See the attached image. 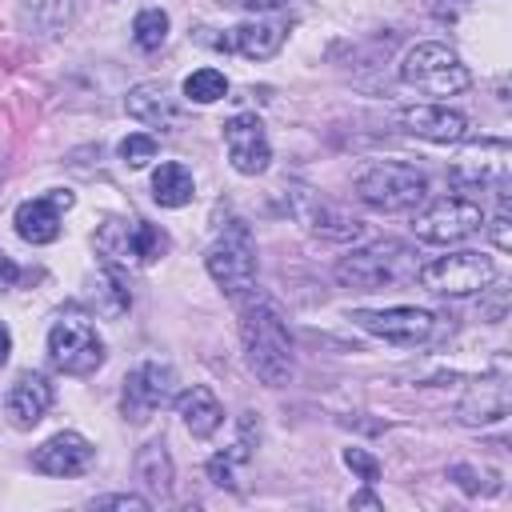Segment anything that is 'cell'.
<instances>
[{
	"label": "cell",
	"instance_id": "cell-22",
	"mask_svg": "<svg viewBox=\"0 0 512 512\" xmlns=\"http://www.w3.org/2000/svg\"><path fill=\"white\" fill-rule=\"evenodd\" d=\"M136 476H140L156 496H168V488H172V460H168V448H164L160 440H152V444H144V448L136 452Z\"/></svg>",
	"mask_w": 512,
	"mask_h": 512
},
{
	"label": "cell",
	"instance_id": "cell-19",
	"mask_svg": "<svg viewBox=\"0 0 512 512\" xmlns=\"http://www.w3.org/2000/svg\"><path fill=\"white\" fill-rule=\"evenodd\" d=\"M124 108H128L132 120H140V124H148V128H168V124H176V100L168 96V88H164L160 80L136 84V88L128 92V100H124Z\"/></svg>",
	"mask_w": 512,
	"mask_h": 512
},
{
	"label": "cell",
	"instance_id": "cell-17",
	"mask_svg": "<svg viewBox=\"0 0 512 512\" xmlns=\"http://www.w3.org/2000/svg\"><path fill=\"white\" fill-rule=\"evenodd\" d=\"M8 416L16 428H32L44 420V412L52 408V384L40 372H20L16 384L8 388Z\"/></svg>",
	"mask_w": 512,
	"mask_h": 512
},
{
	"label": "cell",
	"instance_id": "cell-20",
	"mask_svg": "<svg viewBox=\"0 0 512 512\" xmlns=\"http://www.w3.org/2000/svg\"><path fill=\"white\" fill-rule=\"evenodd\" d=\"M284 44V28L272 24V20H244L236 32H232V48L248 60H268L276 56Z\"/></svg>",
	"mask_w": 512,
	"mask_h": 512
},
{
	"label": "cell",
	"instance_id": "cell-15",
	"mask_svg": "<svg viewBox=\"0 0 512 512\" xmlns=\"http://www.w3.org/2000/svg\"><path fill=\"white\" fill-rule=\"evenodd\" d=\"M92 456H96V448L80 432H56L52 440H44L32 452V468L44 476H80V472H88Z\"/></svg>",
	"mask_w": 512,
	"mask_h": 512
},
{
	"label": "cell",
	"instance_id": "cell-21",
	"mask_svg": "<svg viewBox=\"0 0 512 512\" xmlns=\"http://www.w3.org/2000/svg\"><path fill=\"white\" fill-rule=\"evenodd\" d=\"M196 184H192V172L180 164V160H168L152 172V196L160 208H184L192 200Z\"/></svg>",
	"mask_w": 512,
	"mask_h": 512
},
{
	"label": "cell",
	"instance_id": "cell-10",
	"mask_svg": "<svg viewBox=\"0 0 512 512\" xmlns=\"http://www.w3.org/2000/svg\"><path fill=\"white\" fill-rule=\"evenodd\" d=\"M352 324H360L364 332H372V336H380V340H388V344L416 348V344H424V340L432 336L436 316H432L428 308L396 304V308H380V312L360 308V312H352Z\"/></svg>",
	"mask_w": 512,
	"mask_h": 512
},
{
	"label": "cell",
	"instance_id": "cell-24",
	"mask_svg": "<svg viewBox=\"0 0 512 512\" xmlns=\"http://www.w3.org/2000/svg\"><path fill=\"white\" fill-rule=\"evenodd\" d=\"M132 40H136L144 52H156V48L168 40V12L144 8V12L132 20Z\"/></svg>",
	"mask_w": 512,
	"mask_h": 512
},
{
	"label": "cell",
	"instance_id": "cell-3",
	"mask_svg": "<svg viewBox=\"0 0 512 512\" xmlns=\"http://www.w3.org/2000/svg\"><path fill=\"white\" fill-rule=\"evenodd\" d=\"M356 192L364 204H372L380 212H408L428 196V176L416 164L384 160V164H372L356 180Z\"/></svg>",
	"mask_w": 512,
	"mask_h": 512
},
{
	"label": "cell",
	"instance_id": "cell-11",
	"mask_svg": "<svg viewBox=\"0 0 512 512\" xmlns=\"http://www.w3.org/2000/svg\"><path fill=\"white\" fill-rule=\"evenodd\" d=\"M172 396H176V372H172L168 364L148 360V364H140V368L128 372L120 408H124V416H128L132 424H144V420H148L156 408H164Z\"/></svg>",
	"mask_w": 512,
	"mask_h": 512
},
{
	"label": "cell",
	"instance_id": "cell-33",
	"mask_svg": "<svg viewBox=\"0 0 512 512\" xmlns=\"http://www.w3.org/2000/svg\"><path fill=\"white\" fill-rule=\"evenodd\" d=\"M8 352H12V336H8V328L0 324V364H8Z\"/></svg>",
	"mask_w": 512,
	"mask_h": 512
},
{
	"label": "cell",
	"instance_id": "cell-32",
	"mask_svg": "<svg viewBox=\"0 0 512 512\" xmlns=\"http://www.w3.org/2000/svg\"><path fill=\"white\" fill-rule=\"evenodd\" d=\"M352 508H380V500H376L372 492H356V496H352Z\"/></svg>",
	"mask_w": 512,
	"mask_h": 512
},
{
	"label": "cell",
	"instance_id": "cell-9",
	"mask_svg": "<svg viewBox=\"0 0 512 512\" xmlns=\"http://www.w3.org/2000/svg\"><path fill=\"white\" fill-rule=\"evenodd\" d=\"M480 228H484V212H480V204H472L464 196H440L412 216V232L424 244H456Z\"/></svg>",
	"mask_w": 512,
	"mask_h": 512
},
{
	"label": "cell",
	"instance_id": "cell-14",
	"mask_svg": "<svg viewBox=\"0 0 512 512\" xmlns=\"http://www.w3.org/2000/svg\"><path fill=\"white\" fill-rule=\"evenodd\" d=\"M452 184L460 188H488L508 176V144L504 140H480L452 164Z\"/></svg>",
	"mask_w": 512,
	"mask_h": 512
},
{
	"label": "cell",
	"instance_id": "cell-13",
	"mask_svg": "<svg viewBox=\"0 0 512 512\" xmlns=\"http://www.w3.org/2000/svg\"><path fill=\"white\" fill-rule=\"evenodd\" d=\"M72 204H76V196L64 192V188H56L52 196L24 200L16 208V216H12V224H16L20 240H28V244H52L60 236V212L72 208Z\"/></svg>",
	"mask_w": 512,
	"mask_h": 512
},
{
	"label": "cell",
	"instance_id": "cell-1",
	"mask_svg": "<svg viewBox=\"0 0 512 512\" xmlns=\"http://www.w3.org/2000/svg\"><path fill=\"white\" fill-rule=\"evenodd\" d=\"M240 340H244L248 368L268 388H280V384L292 380V340H288L284 316L276 312L272 300L256 296L252 304H244V312H240Z\"/></svg>",
	"mask_w": 512,
	"mask_h": 512
},
{
	"label": "cell",
	"instance_id": "cell-29",
	"mask_svg": "<svg viewBox=\"0 0 512 512\" xmlns=\"http://www.w3.org/2000/svg\"><path fill=\"white\" fill-rule=\"evenodd\" d=\"M492 240H496V248H500V252H508V248H512V240H508V212H500V216L492 220Z\"/></svg>",
	"mask_w": 512,
	"mask_h": 512
},
{
	"label": "cell",
	"instance_id": "cell-12",
	"mask_svg": "<svg viewBox=\"0 0 512 512\" xmlns=\"http://www.w3.org/2000/svg\"><path fill=\"white\" fill-rule=\"evenodd\" d=\"M224 148H228V160L240 176H260L272 160L264 124L256 112H236L232 120H224Z\"/></svg>",
	"mask_w": 512,
	"mask_h": 512
},
{
	"label": "cell",
	"instance_id": "cell-5",
	"mask_svg": "<svg viewBox=\"0 0 512 512\" xmlns=\"http://www.w3.org/2000/svg\"><path fill=\"white\" fill-rule=\"evenodd\" d=\"M400 80L416 92H428V96H456L468 88V68L456 60L452 48L428 40V44H416L404 52V64H400Z\"/></svg>",
	"mask_w": 512,
	"mask_h": 512
},
{
	"label": "cell",
	"instance_id": "cell-27",
	"mask_svg": "<svg viewBox=\"0 0 512 512\" xmlns=\"http://www.w3.org/2000/svg\"><path fill=\"white\" fill-rule=\"evenodd\" d=\"M344 464H348L364 484H376V480H380V464H376L364 448H344Z\"/></svg>",
	"mask_w": 512,
	"mask_h": 512
},
{
	"label": "cell",
	"instance_id": "cell-8",
	"mask_svg": "<svg viewBox=\"0 0 512 512\" xmlns=\"http://www.w3.org/2000/svg\"><path fill=\"white\" fill-rule=\"evenodd\" d=\"M96 248L108 264L116 268H128V264H152L168 252V236L148 224V220H104L100 232H96Z\"/></svg>",
	"mask_w": 512,
	"mask_h": 512
},
{
	"label": "cell",
	"instance_id": "cell-4",
	"mask_svg": "<svg viewBox=\"0 0 512 512\" xmlns=\"http://www.w3.org/2000/svg\"><path fill=\"white\" fill-rule=\"evenodd\" d=\"M48 360L68 376H88L104 364V340L84 312H64L48 328Z\"/></svg>",
	"mask_w": 512,
	"mask_h": 512
},
{
	"label": "cell",
	"instance_id": "cell-31",
	"mask_svg": "<svg viewBox=\"0 0 512 512\" xmlns=\"http://www.w3.org/2000/svg\"><path fill=\"white\" fill-rule=\"evenodd\" d=\"M288 0H244V8H252V12H272V8H284Z\"/></svg>",
	"mask_w": 512,
	"mask_h": 512
},
{
	"label": "cell",
	"instance_id": "cell-6",
	"mask_svg": "<svg viewBox=\"0 0 512 512\" xmlns=\"http://www.w3.org/2000/svg\"><path fill=\"white\" fill-rule=\"evenodd\" d=\"M204 264L212 272V280L228 292V296H244L256 284V244L244 220H232L204 252Z\"/></svg>",
	"mask_w": 512,
	"mask_h": 512
},
{
	"label": "cell",
	"instance_id": "cell-30",
	"mask_svg": "<svg viewBox=\"0 0 512 512\" xmlns=\"http://www.w3.org/2000/svg\"><path fill=\"white\" fill-rule=\"evenodd\" d=\"M16 280H20V268H16V264H12V260L0 252V292H4V288H12Z\"/></svg>",
	"mask_w": 512,
	"mask_h": 512
},
{
	"label": "cell",
	"instance_id": "cell-2",
	"mask_svg": "<svg viewBox=\"0 0 512 512\" xmlns=\"http://www.w3.org/2000/svg\"><path fill=\"white\" fill-rule=\"evenodd\" d=\"M416 268H420V264H416V256H412L404 244L380 240V244H368V248L344 256V260L336 264V280L348 284V288L372 292V288H384V284H396V280L416 276Z\"/></svg>",
	"mask_w": 512,
	"mask_h": 512
},
{
	"label": "cell",
	"instance_id": "cell-18",
	"mask_svg": "<svg viewBox=\"0 0 512 512\" xmlns=\"http://www.w3.org/2000/svg\"><path fill=\"white\" fill-rule=\"evenodd\" d=\"M176 408H180L184 428H188L196 440H208V436L224 424V408H220V400L212 396V388H204V384L184 388V392L176 396Z\"/></svg>",
	"mask_w": 512,
	"mask_h": 512
},
{
	"label": "cell",
	"instance_id": "cell-23",
	"mask_svg": "<svg viewBox=\"0 0 512 512\" xmlns=\"http://www.w3.org/2000/svg\"><path fill=\"white\" fill-rule=\"evenodd\" d=\"M184 96L196 104H216L220 96H228V80L216 68H196L192 76H184Z\"/></svg>",
	"mask_w": 512,
	"mask_h": 512
},
{
	"label": "cell",
	"instance_id": "cell-25",
	"mask_svg": "<svg viewBox=\"0 0 512 512\" xmlns=\"http://www.w3.org/2000/svg\"><path fill=\"white\" fill-rule=\"evenodd\" d=\"M152 156H156V140H152V136L132 132V136L120 140V160H124L128 168H144Z\"/></svg>",
	"mask_w": 512,
	"mask_h": 512
},
{
	"label": "cell",
	"instance_id": "cell-16",
	"mask_svg": "<svg viewBox=\"0 0 512 512\" xmlns=\"http://www.w3.org/2000/svg\"><path fill=\"white\" fill-rule=\"evenodd\" d=\"M400 124L404 132L420 136V140H432V144H456L468 136V120L448 108V104H412V108H400Z\"/></svg>",
	"mask_w": 512,
	"mask_h": 512
},
{
	"label": "cell",
	"instance_id": "cell-7",
	"mask_svg": "<svg viewBox=\"0 0 512 512\" xmlns=\"http://www.w3.org/2000/svg\"><path fill=\"white\" fill-rule=\"evenodd\" d=\"M416 280H420V288H428L436 296H472L496 280V264H492V256L464 248V252L436 256L432 264H420Z\"/></svg>",
	"mask_w": 512,
	"mask_h": 512
},
{
	"label": "cell",
	"instance_id": "cell-26",
	"mask_svg": "<svg viewBox=\"0 0 512 512\" xmlns=\"http://www.w3.org/2000/svg\"><path fill=\"white\" fill-rule=\"evenodd\" d=\"M244 456H248V452H244V440H240V444H232V452H228V456H224V452H220V456H212V460H208V476H212V484L232 488V484H236V480H232V460H244Z\"/></svg>",
	"mask_w": 512,
	"mask_h": 512
},
{
	"label": "cell",
	"instance_id": "cell-28",
	"mask_svg": "<svg viewBox=\"0 0 512 512\" xmlns=\"http://www.w3.org/2000/svg\"><path fill=\"white\" fill-rule=\"evenodd\" d=\"M92 508H148V500L144 496H132V492H120V496H100V500H92Z\"/></svg>",
	"mask_w": 512,
	"mask_h": 512
}]
</instances>
